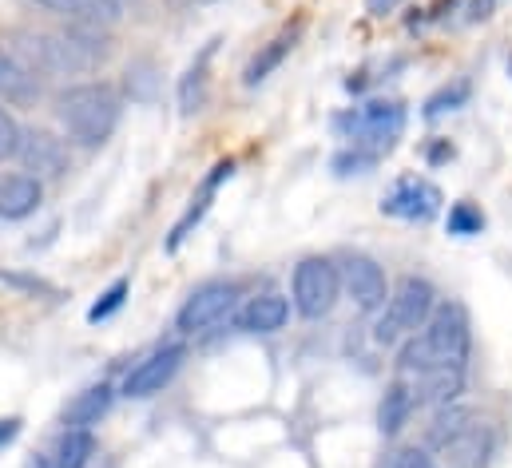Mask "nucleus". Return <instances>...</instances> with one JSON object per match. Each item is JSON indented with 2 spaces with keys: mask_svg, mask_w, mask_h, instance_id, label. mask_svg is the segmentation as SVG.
<instances>
[{
  "mask_svg": "<svg viewBox=\"0 0 512 468\" xmlns=\"http://www.w3.org/2000/svg\"><path fill=\"white\" fill-rule=\"evenodd\" d=\"M473 350V322L461 302H437L433 318L397 346V377H421L449 361H469Z\"/></svg>",
  "mask_w": 512,
  "mask_h": 468,
  "instance_id": "obj_1",
  "label": "nucleus"
},
{
  "mask_svg": "<svg viewBox=\"0 0 512 468\" xmlns=\"http://www.w3.org/2000/svg\"><path fill=\"white\" fill-rule=\"evenodd\" d=\"M120 92L112 84H72L56 96V119L68 131V139L84 147H100L112 139L120 123Z\"/></svg>",
  "mask_w": 512,
  "mask_h": 468,
  "instance_id": "obj_2",
  "label": "nucleus"
},
{
  "mask_svg": "<svg viewBox=\"0 0 512 468\" xmlns=\"http://www.w3.org/2000/svg\"><path fill=\"white\" fill-rule=\"evenodd\" d=\"M16 56L40 72H88L108 56V40L96 24H68L64 32L24 36V48Z\"/></svg>",
  "mask_w": 512,
  "mask_h": 468,
  "instance_id": "obj_3",
  "label": "nucleus"
},
{
  "mask_svg": "<svg viewBox=\"0 0 512 468\" xmlns=\"http://www.w3.org/2000/svg\"><path fill=\"white\" fill-rule=\"evenodd\" d=\"M437 310V290L429 278H417V274H405L393 290H389V302L374 322V342L378 346H401L405 338H413Z\"/></svg>",
  "mask_w": 512,
  "mask_h": 468,
  "instance_id": "obj_4",
  "label": "nucleus"
},
{
  "mask_svg": "<svg viewBox=\"0 0 512 468\" xmlns=\"http://www.w3.org/2000/svg\"><path fill=\"white\" fill-rule=\"evenodd\" d=\"M334 131L358 147H370L385 155L401 131H405V104L401 100H366L358 108H346L334 116Z\"/></svg>",
  "mask_w": 512,
  "mask_h": 468,
  "instance_id": "obj_5",
  "label": "nucleus"
},
{
  "mask_svg": "<svg viewBox=\"0 0 512 468\" xmlns=\"http://www.w3.org/2000/svg\"><path fill=\"white\" fill-rule=\"evenodd\" d=\"M342 298V270L334 258H322V254H310L294 266L290 274V302L294 310L306 318V322H322L334 314Z\"/></svg>",
  "mask_w": 512,
  "mask_h": 468,
  "instance_id": "obj_6",
  "label": "nucleus"
},
{
  "mask_svg": "<svg viewBox=\"0 0 512 468\" xmlns=\"http://www.w3.org/2000/svg\"><path fill=\"white\" fill-rule=\"evenodd\" d=\"M235 306H239V282H203L179 306L175 326H179V334H207V330L223 326L235 314Z\"/></svg>",
  "mask_w": 512,
  "mask_h": 468,
  "instance_id": "obj_7",
  "label": "nucleus"
},
{
  "mask_svg": "<svg viewBox=\"0 0 512 468\" xmlns=\"http://www.w3.org/2000/svg\"><path fill=\"white\" fill-rule=\"evenodd\" d=\"M338 270H342V294L354 302V310L358 314H382L385 302H389V282H385L382 262L354 250V254H342Z\"/></svg>",
  "mask_w": 512,
  "mask_h": 468,
  "instance_id": "obj_8",
  "label": "nucleus"
},
{
  "mask_svg": "<svg viewBox=\"0 0 512 468\" xmlns=\"http://www.w3.org/2000/svg\"><path fill=\"white\" fill-rule=\"evenodd\" d=\"M441 211V191L421 179V175H405L393 183V191L382 199V215L401 219V223H429Z\"/></svg>",
  "mask_w": 512,
  "mask_h": 468,
  "instance_id": "obj_9",
  "label": "nucleus"
},
{
  "mask_svg": "<svg viewBox=\"0 0 512 468\" xmlns=\"http://www.w3.org/2000/svg\"><path fill=\"white\" fill-rule=\"evenodd\" d=\"M183 357H187V346H183V342H171V346L155 350L151 357H143L128 377H124V397H128V401H143V397L163 393V385L179 373Z\"/></svg>",
  "mask_w": 512,
  "mask_h": 468,
  "instance_id": "obj_10",
  "label": "nucleus"
},
{
  "mask_svg": "<svg viewBox=\"0 0 512 468\" xmlns=\"http://www.w3.org/2000/svg\"><path fill=\"white\" fill-rule=\"evenodd\" d=\"M16 159L24 163V171H32L36 179H60L68 171V147L64 139H56L52 131H40V127H24L20 131V151Z\"/></svg>",
  "mask_w": 512,
  "mask_h": 468,
  "instance_id": "obj_11",
  "label": "nucleus"
},
{
  "mask_svg": "<svg viewBox=\"0 0 512 468\" xmlns=\"http://www.w3.org/2000/svg\"><path fill=\"white\" fill-rule=\"evenodd\" d=\"M417 409H421L417 385H413L409 377H393V381L385 385L382 401H378V433H382L385 441L401 437V433H405V425L413 421V413H417Z\"/></svg>",
  "mask_w": 512,
  "mask_h": 468,
  "instance_id": "obj_12",
  "label": "nucleus"
},
{
  "mask_svg": "<svg viewBox=\"0 0 512 468\" xmlns=\"http://www.w3.org/2000/svg\"><path fill=\"white\" fill-rule=\"evenodd\" d=\"M465 381H469V365H465V361H449V365H437V369L413 377L417 397H421V405H429V409L457 405L461 393H465Z\"/></svg>",
  "mask_w": 512,
  "mask_h": 468,
  "instance_id": "obj_13",
  "label": "nucleus"
},
{
  "mask_svg": "<svg viewBox=\"0 0 512 468\" xmlns=\"http://www.w3.org/2000/svg\"><path fill=\"white\" fill-rule=\"evenodd\" d=\"M286 322H290V298L278 290H262L235 314V326L243 334H278Z\"/></svg>",
  "mask_w": 512,
  "mask_h": 468,
  "instance_id": "obj_14",
  "label": "nucleus"
},
{
  "mask_svg": "<svg viewBox=\"0 0 512 468\" xmlns=\"http://www.w3.org/2000/svg\"><path fill=\"white\" fill-rule=\"evenodd\" d=\"M0 100L16 108H32L40 100V80L28 60H20L12 48H0Z\"/></svg>",
  "mask_w": 512,
  "mask_h": 468,
  "instance_id": "obj_15",
  "label": "nucleus"
},
{
  "mask_svg": "<svg viewBox=\"0 0 512 468\" xmlns=\"http://www.w3.org/2000/svg\"><path fill=\"white\" fill-rule=\"evenodd\" d=\"M477 425V413L469 405H445V409H433V421L425 425V449L429 453H445L461 433H469Z\"/></svg>",
  "mask_w": 512,
  "mask_h": 468,
  "instance_id": "obj_16",
  "label": "nucleus"
},
{
  "mask_svg": "<svg viewBox=\"0 0 512 468\" xmlns=\"http://www.w3.org/2000/svg\"><path fill=\"white\" fill-rule=\"evenodd\" d=\"M44 199V183L36 175H4L0 179V219H28Z\"/></svg>",
  "mask_w": 512,
  "mask_h": 468,
  "instance_id": "obj_17",
  "label": "nucleus"
},
{
  "mask_svg": "<svg viewBox=\"0 0 512 468\" xmlns=\"http://www.w3.org/2000/svg\"><path fill=\"white\" fill-rule=\"evenodd\" d=\"M112 401H116V389H112L108 381L88 385L84 393H76V397L68 401L64 425H68V429H92V425H100V417H108Z\"/></svg>",
  "mask_w": 512,
  "mask_h": 468,
  "instance_id": "obj_18",
  "label": "nucleus"
},
{
  "mask_svg": "<svg viewBox=\"0 0 512 468\" xmlns=\"http://www.w3.org/2000/svg\"><path fill=\"white\" fill-rule=\"evenodd\" d=\"M235 175V159H223V163H215V171H211V179L203 183V195L187 207V215L175 223V231H171V238H167V250H179L183 246V238L191 234V227H199L203 223V215L211 211V199H215V191H219V183H227Z\"/></svg>",
  "mask_w": 512,
  "mask_h": 468,
  "instance_id": "obj_19",
  "label": "nucleus"
},
{
  "mask_svg": "<svg viewBox=\"0 0 512 468\" xmlns=\"http://www.w3.org/2000/svg\"><path fill=\"white\" fill-rule=\"evenodd\" d=\"M40 8L64 16L68 24H116L120 16V4L116 0H36Z\"/></svg>",
  "mask_w": 512,
  "mask_h": 468,
  "instance_id": "obj_20",
  "label": "nucleus"
},
{
  "mask_svg": "<svg viewBox=\"0 0 512 468\" xmlns=\"http://www.w3.org/2000/svg\"><path fill=\"white\" fill-rule=\"evenodd\" d=\"M489 453H493V433L477 421V425H473L469 433H461L441 457L449 461V468H485Z\"/></svg>",
  "mask_w": 512,
  "mask_h": 468,
  "instance_id": "obj_21",
  "label": "nucleus"
},
{
  "mask_svg": "<svg viewBox=\"0 0 512 468\" xmlns=\"http://www.w3.org/2000/svg\"><path fill=\"white\" fill-rule=\"evenodd\" d=\"M290 48H294V32H286V36L270 40V44L258 52L255 60L247 64V72H243V84H247V88H258V84H262V80H266V76H270V72H274V68H278L286 56H290Z\"/></svg>",
  "mask_w": 512,
  "mask_h": 468,
  "instance_id": "obj_22",
  "label": "nucleus"
},
{
  "mask_svg": "<svg viewBox=\"0 0 512 468\" xmlns=\"http://www.w3.org/2000/svg\"><path fill=\"white\" fill-rule=\"evenodd\" d=\"M207 56H211V48L187 68V76L179 80V108H183V116H191V112H199L203 108V96H207Z\"/></svg>",
  "mask_w": 512,
  "mask_h": 468,
  "instance_id": "obj_23",
  "label": "nucleus"
},
{
  "mask_svg": "<svg viewBox=\"0 0 512 468\" xmlns=\"http://www.w3.org/2000/svg\"><path fill=\"white\" fill-rule=\"evenodd\" d=\"M469 96H473V84H469V80H453V84L437 88V92L425 100V112H421V116L433 123V119H441V116H449V112H457V108H465V104H469Z\"/></svg>",
  "mask_w": 512,
  "mask_h": 468,
  "instance_id": "obj_24",
  "label": "nucleus"
},
{
  "mask_svg": "<svg viewBox=\"0 0 512 468\" xmlns=\"http://www.w3.org/2000/svg\"><path fill=\"white\" fill-rule=\"evenodd\" d=\"M92 449H96L92 429H68L60 441V453H56V468H84Z\"/></svg>",
  "mask_w": 512,
  "mask_h": 468,
  "instance_id": "obj_25",
  "label": "nucleus"
},
{
  "mask_svg": "<svg viewBox=\"0 0 512 468\" xmlns=\"http://www.w3.org/2000/svg\"><path fill=\"white\" fill-rule=\"evenodd\" d=\"M445 231L457 234V238H473V234L485 231V211H481L477 203L461 199V203L449 207V215H445Z\"/></svg>",
  "mask_w": 512,
  "mask_h": 468,
  "instance_id": "obj_26",
  "label": "nucleus"
},
{
  "mask_svg": "<svg viewBox=\"0 0 512 468\" xmlns=\"http://www.w3.org/2000/svg\"><path fill=\"white\" fill-rule=\"evenodd\" d=\"M378 151H370V147H358V143H350L346 151H338L334 155V175H362V171H370V167H378Z\"/></svg>",
  "mask_w": 512,
  "mask_h": 468,
  "instance_id": "obj_27",
  "label": "nucleus"
},
{
  "mask_svg": "<svg viewBox=\"0 0 512 468\" xmlns=\"http://www.w3.org/2000/svg\"><path fill=\"white\" fill-rule=\"evenodd\" d=\"M382 468H437V461L425 445H401V449L385 453Z\"/></svg>",
  "mask_w": 512,
  "mask_h": 468,
  "instance_id": "obj_28",
  "label": "nucleus"
},
{
  "mask_svg": "<svg viewBox=\"0 0 512 468\" xmlns=\"http://www.w3.org/2000/svg\"><path fill=\"white\" fill-rule=\"evenodd\" d=\"M124 302H128V278L112 282V286H108V290L100 294V302H96V306L88 310V322H108V318H112V314H116V310H120Z\"/></svg>",
  "mask_w": 512,
  "mask_h": 468,
  "instance_id": "obj_29",
  "label": "nucleus"
},
{
  "mask_svg": "<svg viewBox=\"0 0 512 468\" xmlns=\"http://www.w3.org/2000/svg\"><path fill=\"white\" fill-rule=\"evenodd\" d=\"M20 131H24V127L0 108V163L12 159V155L20 151Z\"/></svg>",
  "mask_w": 512,
  "mask_h": 468,
  "instance_id": "obj_30",
  "label": "nucleus"
},
{
  "mask_svg": "<svg viewBox=\"0 0 512 468\" xmlns=\"http://www.w3.org/2000/svg\"><path fill=\"white\" fill-rule=\"evenodd\" d=\"M128 92H131V100H151V92H155V76H151L147 64L128 68Z\"/></svg>",
  "mask_w": 512,
  "mask_h": 468,
  "instance_id": "obj_31",
  "label": "nucleus"
},
{
  "mask_svg": "<svg viewBox=\"0 0 512 468\" xmlns=\"http://www.w3.org/2000/svg\"><path fill=\"white\" fill-rule=\"evenodd\" d=\"M0 282H8V286H20V290H32V294H56L44 278H28V274H4L0 270Z\"/></svg>",
  "mask_w": 512,
  "mask_h": 468,
  "instance_id": "obj_32",
  "label": "nucleus"
},
{
  "mask_svg": "<svg viewBox=\"0 0 512 468\" xmlns=\"http://www.w3.org/2000/svg\"><path fill=\"white\" fill-rule=\"evenodd\" d=\"M425 159H429L433 167H437V163H445V159H453V143H449V139H437V143H429Z\"/></svg>",
  "mask_w": 512,
  "mask_h": 468,
  "instance_id": "obj_33",
  "label": "nucleus"
},
{
  "mask_svg": "<svg viewBox=\"0 0 512 468\" xmlns=\"http://www.w3.org/2000/svg\"><path fill=\"white\" fill-rule=\"evenodd\" d=\"M16 433H20V417H4V421H0V449H4V445H12V441H16Z\"/></svg>",
  "mask_w": 512,
  "mask_h": 468,
  "instance_id": "obj_34",
  "label": "nucleus"
},
{
  "mask_svg": "<svg viewBox=\"0 0 512 468\" xmlns=\"http://www.w3.org/2000/svg\"><path fill=\"white\" fill-rule=\"evenodd\" d=\"M401 0H366V12L370 16H385V12H393Z\"/></svg>",
  "mask_w": 512,
  "mask_h": 468,
  "instance_id": "obj_35",
  "label": "nucleus"
},
{
  "mask_svg": "<svg viewBox=\"0 0 512 468\" xmlns=\"http://www.w3.org/2000/svg\"><path fill=\"white\" fill-rule=\"evenodd\" d=\"M28 468H56V461H48V457H36V461H32Z\"/></svg>",
  "mask_w": 512,
  "mask_h": 468,
  "instance_id": "obj_36",
  "label": "nucleus"
},
{
  "mask_svg": "<svg viewBox=\"0 0 512 468\" xmlns=\"http://www.w3.org/2000/svg\"><path fill=\"white\" fill-rule=\"evenodd\" d=\"M509 72H512V56H509Z\"/></svg>",
  "mask_w": 512,
  "mask_h": 468,
  "instance_id": "obj_37",
  "label": "nucleus"
},
{
  "mask_svg": "<svg viewBox=\"0 0 512 468\" xmlns=\"http://www.w3.org/2000/svg\"><path fill=\"white\" fill-rule=\"evenodd\" d=\"M203 4H215V0H203Z\"/></svg>",
  "mask_w": 512,
  "mask_h": 468,
  "instance_id": "obj_38",
  "label": "nucleus"
},
{
  "mask_svg": "<svg viewBox=\"0 0 512 468\" xmlns=\"http://www.w3.org/2000/svg\"><path fill=\"white\" fill-rule=\"evenodd\" d=\"M116 4H120V0H116Z\"/></svg>",
  "mask_w": 512,
  "mask_h": 468,
  "instance_id": "obj_39",
  "label": "nucleus"
}]
</instances>
